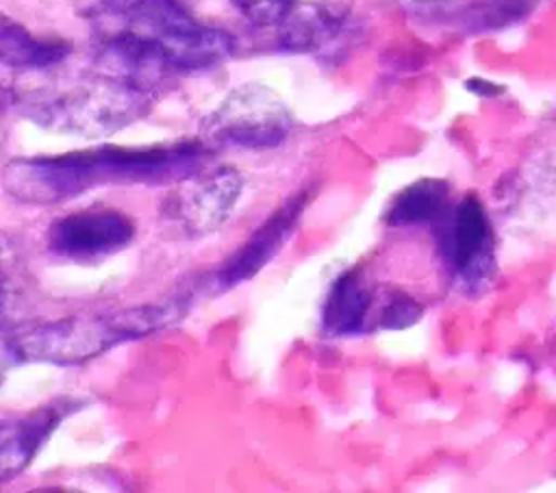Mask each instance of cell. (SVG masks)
<instances>
[{
  "mask_svg": "<svg viewBox=\"0 0 556 493\" xmlns=\"http://www.w3.org/2000/svg\"><path fill=\"white\" fill-rule=\"evenodd\" d=\"M374 304V291L358 271L339 274L324 300L321 326L330 337L361 334L367 326V315Z\"/></svg>",
  "mask_w": 556,
  "mask_h": 493,
  "instance_id": "7c38bea8",
  "label": "cell"
},
{
  "mask_svg": "<svg viewBox=\"0 0 556 493\" xmlns=\"http://www.w3.org/2000/svg\"><path fill=\"white\" fill-rule=\"evenodd\" d=\"M450 206V185L443 178H419L389 202L384 224L393 228L434 224Z\"/></svg>",
  "mask_w": 556,
  "mask_h": 493,
  "instance_id": "5bb4252c",
  "label": "cell"
},
{
  "mask_svg": "<svg viewBox=\"0 0 556 493\" xmlns=\"http://www.w3.org/2000/svg\"><path fill=\"white\" fill-rule=\"evenodd\" d=\"M83 406H87L85 400L63 395L37 406L35 410L22 417L4 419L2 432H0L2 434L0 439L2 482L9 484L15 476H20L39 454V450L48 443V439L54 434L61 421L78 413Z\"/></svg>",
  "mask_w": 556,
  "mask_h": 493,
  "instance_id": "30bf717a",
  "label": "cell"
},
{
  "mask_svg": "<svg viewBox=\"0 0 556 493\" xmlns=\"http://www.w3.org/2000/svg\"><path fill=\"white\" fill-rule=\"evenodd\" d=\"M232 7L256 26H278L298 0H230Z\"/></svg>",
  "mask_w": 556,
  "mask_h": 493,
  "instance_id": "2e32d148",
  "label": "cell"
},
{
  "mask_svg": "<svg viewBox=\"0 0 556 493\" xmlns=\"http://www.w3.org/2000/svg\"><path fill=\"white\" fill-rule=\"evenodd\" d=\"M98 13L152 41L176 74L213 69L235 52L232 35L198 22L182 0H100Z\"/></svg>",
  "mask_w": 556,
  "mask_h": 493,
  "instance_id": "277c9868",
  "label": "cell"
},
{
  "mask_svg": "<svg viewBox=\"0 0 556 493\" xmlns=\"http://www.w3.org/2000/svg\"><path fill=\"white\" fill-rule=\"evenodd\" d=\"M187 306V300H169L165 304L119 308L113 313L24 324L4 334V356L15 363L83 365L119 343L143 339L180 321Z\"/></svg>",
  "mask_w": 556,
  "mask_h": 493,
  "instance_id": "7a4b0ae2",
  "label": "cell"
},
{
  "mask_svg": "<svg viewBox=\"0 0 556 493\" xmlns=\"http://www.w3.org/2000/svg\"><path fill=\"white\" fill-rule=\"evenodd\" d=\"M135 232V222L124 211L89 206L54 219L46 232V245L54 256L87 263L128 248Z\"/></svg>",
  "mask_w": 556,
  "mask_h": 493,
  "instance_id": "52a82bcc",
  "label": "cell"
},
{
  "mask_svg": "<svg viewBox=\"0 0 556 493\" xmlns=\"http://www.w3.org/2000/svg\"><path fill=\"white\" fill-rule=\"evenodd\" d=\"M293 128L285 100L263 83L235 87L202 124V139L243 150H271Z\"/></svg>",
  "mask_w": 556,
  "mask_h": 493,
  "instance_id": "8992f818",
  "label": "cell"
},
{
  "mask_svg": "<svg viewBox=\"0 0 556 493\" xmlns=\"http://www.w3.org/2000/svg\"><path fill=\"white\" fill-rule=\"evenodd\" d=\"M311 187L287 198L250 237L241 243L228 261L215 271L217 291H228L250 278H254L293 237L302 213L311 202Z\"/></svg>",
  "mask_w": 556,
  "mask_h": 493,
  "instance_id": "9c48e42d",
  "label": "cell"
},
{
  "mask_svg": "<svg viewBox=\"0 0 556 493\" xmlns=\"http://www.w3.org/2000/svg\"><path fill=\"white\" fill-rule=\"evenodd\" d=\"M350 13L332 2H298L278 24V46L289 52H328L350 33Z\"/></svg>",
  "mask_w": 556,
  "mask_h": 493,
  "instance_id": "8fae6325",
  "label": "cell"
},
{
  "mask_svg": "<svg viewBox=\"0 0 556 493\" xmlns=\"http://www.w3.org/2000/svg\"><path fill=\"white\" fill-rule=\"evenodd\" d=\"M421 315H424L421 302H417L413 295L404 291H395L384 300L380 308L378 326L384 330H404L415 326L421 319Z\"/></svg>",
  "mask_w": 556,
  "mask_h": 493,
  "instance_id": "9a60e30c",
  "label": "cell"
},
{
  "mask_svg": "<svg viewBox=\"0 0 556 493\" xmlns=\"http://www.w3.org/2000/svg\"><path fill=\"white\" fill-rule=\"evenodd\" d=\"M465 87H467L471 93L482 96V98H493V96H497V93L504 91L500 85H495V83H491V80H484V78H469V80L465 83Z\"/></svg>",
  "mask_w": 556,
  "mask_h": 493,
  "instance_id": "e0dca14e",
  "label": "cell"
},
{
  "mask_svg": "<svg viewBox=\"0 0 556 493\" xmlns=\"http://www.w3.org/2000/svg\"><path fill=\"white\" fill-rule=\"evenodd\" d=\"M72 54V43L59 37H35L24 26L2 20L0 61L13 69H48Z\"/></svg>",
  "mask_w": 556,
  "mask_h": 493,
  "instance_id": "4fadbf2b",
  "label": "cell"
},
{
  "mask_svg": "<svg viewBox=\"0 0 556 493\" xmlns=\"http://www.w3.org/2000/svg\"><path fill=\"white\" fill-rule=\"evenodd\" d=\"M206 159L204 139L143 148L100 146L56 156L15 159L4 167L2 187L15 202L50 206L104 185L182 182L200 174Z\"/></svg>",
  "mask_w": 556,
  "mask_h": 493,
  "instance_id": "6da1fadb",
  "label": "cell"
},
{
  "mask_svg": "<svg viewBox=\"0 0 556 493\" xmlns=\"http://www.w3.org/2000/svg\"><path fill=\"white\" fill-rule=\"evenodd\" d=\"M439 256L465 293L484 291L495 276V230L484 202L465 193L434 222Z\"/></svg>",
  "mask_w": 556,
  "mask_h": 493,
  "instance_id": "5b68a950",
  "label": "cell"
},
{
  "mask_svg": "<svg viewBox=\"0 0 556 493\" xmlns=\"http://www.w3.org/2000/svg\"><path fill=\"white\" fill-rule=\"evenodd\" d=\"M154 91L113 74H96L59 91H39L24 100V113L52 132L98 139L141 119Z\"/></svg>",
  "mask_w": 556,
  "mask_h": 493,
  "instance_id": "3957f363",
  "label": "cell"
},
{
  "mask_svg": "<svg viewBox=\"0 0 556 493\" xmlns=\"http://www.w3.org/2000/svg\"><path fill=\"white\" fill-rule=\"evenodd\" d=\"M243 176L230 165L195 174L189 187L169 195V219H174L189 237L211 235L230 217L239 195L243 193Z\"/></svg>",
  "mask_w": 556,
  "mask_h": 493,
  "instance_id": "ba28073f",
  "label": "cell"
}]
</instances>
